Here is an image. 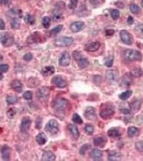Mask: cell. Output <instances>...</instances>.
<instances>
[{
    "mask_svg": "<svg viewBox=\"0 0 143 161\" xmlns=\"http://www.w3.org/2000/svg\"><path fill=\"white\" fill-rule=\"evenodd\" d=\"M56 156L51 151H46L43 153L41 160L44 161H53L55 160Z\"/></svg>",
    "mask_w": 143,
    "mask_h": 161,
    "instance_id": "23",
    "label": "cell"
},
{
    "mask_svg": "<svg viewBox=\"0 0 143 161\" xmlns=\"http://www.w3.org/2000/svg\"><path fill=\"white\" fill-rule=\"evenodd\" d=\"M119 36L122 41L126 45L132 44L133 39L132 36L127 30H123L120 32Z\"/></svg>",
    "mask_w": 143,
    "mask_h": 161,
    "instance_id": "10",
    "label": "cell"
},
{
    "mask_svg": "<svg viewBox=\"0 0 143 161\" xmlns=\"http://www.w3.org/2000/svg\"><path fill=\"white\" fill-rule=\"evenodd\" d=\"M124 58L130 61H141L143 55L140 52L136 49H128L124 53Z\"/></svg>",
    "mask_w": 143,
    "mask_h": 161,
    "instance_id": "3",
    "label": "cell"
},
{
    "mask_svg": "<svg viewBox=\"0 0 143 161\" xmlns=\"http://www.w3.org/2000/svg\"><path fill=\"white\" fill-rule=\"evenodd\" d=\"M51 90L47 86H41L36 91V96L41 102L46 101L50 95Z\"/></svg>",
    "mask_w": 143,
    "mask_h": 161,
    "instance_id": "5",
    "label": "cell"
},
{
    "mask_svg": "<svg viewBox=\"0 0 143 161\" xmlns=\"http://www.w3.org/2000/svg\"><path fill=\"white\" fill-rule=\"evenodd\" d=\"M115 113L113 106L110 104H102L100 111V116L103 120H108L112 118Z\"/></svg>",
    "mask_w": 143,
    "mask_h": 161,
    "instance_id": "1",
    "label": "cell"
},
{
    "mask_svg": "<svg viewBox=\"0 0 143 161\" xmlns=\"http://www.w3.org/2000/svg\"><path fill=\"white\" fill-rule=\"evenodd\" d=\"M43 123V119L41 117H38L36 120V128L37 130H40Z\"/></svg>",
    "mask_w": 143,
    "mask_h": 161,
    "instance_id": "48",
    "label": "cell"
},
{
    "mask_svg": "<svg viewBox=\"0 0 143 161\" xmlns=\"http://www.w3.org/2000/svg\"><path fill=\"white\" fill-rule=\"evenodd\" d=\"M78 3V0H71L70 3L68 5L69 8L71 9H74L77 7V5Z\"/></svg>",
    "mask_w": 143,
    "mask_h": 161,
    "instance_id": "49",
    "label": "cell"
},
{
    "mask_svg": "<svg viewBox=\"0 0 143 161\" xmlns=\"http://www.w3.org/2000/svg\"><path fill=\"white\" fill-rule=\"evenodd\" d=\"M16 114H17V110L15 107H11L7 111V116L10 119L13 118Z\"/></svg>",
    "mask_w": 143,
    "mask_h": 161,
    "instance_id": "37",
    "label": "cell"
},
{
    "mask_svg": "<svg viewBox=\"0 0 143 161\" xmlns=\"http://www.w3.org/2000/svg\"><path fill=\"white\" fill-rule=\"evenodd\" d=\"M38 79L36 78H32V79H29L28 81V87L30 88H34L37 86L38 85H39L38 83Z\"/></svg>",
    "mask_w": 143,
    "mask_h": 161,
    "instance_id": "42",
    "label": "cell"
},
{
    "mask_svg": "<svg viewBox=\"0 0 143 161\" xmlns=\"http://www.w3.org/2000/svg\"><path fill=\"white\" fill-rule=\"evenodd\" d=\"M62 28H63V25H61V24L59 25L58 26H57L56 27L53 28L50 32V37H55L59 32H60V31L62 30Z\"/></svg>",
    "mask_w": 143,
    "mask_h": 161,
    "instance_id": "32",
    "label": "cell"
},
{
    "mask_svg": "<svg viewBox=\"0 0 143 161\" xmlns=\"http://www.w3.org/2000/svg\"><path fill=\"white\" fill-rule=\"evenodd\" d=\"M74 40L71 37H61L55 40V45L58 47H67L73 44Z\"/></svg>",
    "mask_w": 143,
    "mask_h": 161,
    "instance_id": "8",
    "label": "cell"
},
{
    "mask_svg": "<svg viewBox=\"0 0 143 161\" xmlns=\"http://www.w3.org/2000/svg\"><path fill=\"white\" fill-rule=\"evenodd\" d=\"M43 37L39 32H34V33L31 34L27 38V43L28 44H34V43H39L43 41Z\"/></svg>",
    "mask_w": 143,
    "mask_h": 161,
    "instance_id": "13",
    "label": "cell"
},
{
    "mask_svg": "<svg viewBox=\"0 0 143 161\" xmlns=\"http://www.w3.org/2000/svg\"><path fill=\"white\" fill-rule=\"evenodd\" d=\"M121 159V154L118 151H112L108 155L109 161H120Z\"/></svg>",
    "mask_w": 143,
    "mask_h": 161,
    "instance_id": "27",
    "label": "cell"
},
{
    "mask_svg": "<svg viewBox=\"0 0 143 161\" xmlns=\"http://www.w3.org/2000/svg\"><path fill=\"white\" fill-rule=\"evenodd\" d=\"M113 63H114V57L109 56V57H108L106 59L104 65L107 67L110 68V67H112Z\"/></svg>",
    "mask_w": 143,
    "mask_h": 161,
    "instance_id": "46",
    "label": "cell"
},
{
    "mask_svg": "<svg viewBox=\"0 0 143 161\" xmlns=\"http://www.w3.org/2000/svg\"><path fill=\"white\" fill-rule=\"evenodd\" d=\"M51 18L50 17H45L43 18L42 20V24L44 28L45 29H48L50 26L51 25Z\"/></svg>",
    "mask_w": 143,
    "mask_h": 161,
    "instance_id": "38",
    "label": "cell"
},
{
    "mask_svg": "<svg viewBox=\"0 0 143 161\" xmlns=\"http://www.w3.org/2000/svg\"><path fill=\"white\" fill-rule=\"evenodd\" d=\"M83 114L87 119L90 121H94L97 119V115L96 113L95 110L92 106H89L87 107Z\"/></svg>",
    "mask_w": 143,
    "mask_h": 161,
    "instance_id": "12",
    "label": "cell"
},
{
    "mask_svg": "<svg viewBox=\"0 0 143 161\" xmlns=\"http://www.w3.org/2000/svg\"><path fill=\"white\" fill-rule=\"evenodd\" d=\"M70 62L71 56L67 52H64L59 59V65L63 67H66L69 65Z\"/></svg>",
    "mask_w": 143,
    "mask_h": 161,
    "instance_id": "16",
    "label": "cell"
},
{
    "mask_svg": "<svg viewBox=\"0 0 143 161\" xmlns=\"http://www.w3.org/2000/svg\"><path fill=\"white\" fill-rule=\"evenodd\" d=\"M3 78H4V75H3V74H2L1 72H0V81H1V80L3 79Z\"/></svg>",
    "mask_w": 143,
    "mask_h": 161,
    "instance_id": "60",
    "label": "cell"
},
{
    "mask_svg": "<svg viewBox=\"0 0 143 161\" xmlns=\"http://www.w3.org/2000/svg\"><path fill=\"white\" fill-rule=\"evenodd\" d=\"M10 25L11 28L14 30L19 29L20 28V21L17 18H13L10 22Z\"/></svg>",
    "mask_w": 143,
    "mask_h": 161,
    "instance_id": "33",
    "label": "cell"
},
{
    "mask_svg": "<svg viewBox=\"0 0 143 161\" xmlns=\"http://www.w3.org/2000/svg\"><path fill=\"white\" fill-rule=\"evenodd\" d=\"M72 120L74 123H77V124H79V125H81L83 123V121L82 119L81 118L77 113H74L73 114V117H72Z\"/></svg>",
    "mask_w": 143,
    "mask_h": 161,
    "instance_id": "40",
    "label": "cell"
},
{
    "mask_svg": "<svg viewBox=\"0 0 143 161\" xmlns=\"http://www.w3.org/2000/svg\"><path fill=\"white\" fill-rule=\"evenodd\" d=\"M108 135L109 137L113 139H119L121 137V133H120L119 130H117L116 128H110L108 131Z\"/></svg>",
    "mask_w": 143,
    "mask_h": 161,
    "instance_id": "28",
    "label": "cell"
},
{
    "mask_svg": "<svg viewBox=\"0 0 143 161\" xmlns=\"http://www.w3.org/2000/svg\"><path fill=\"white\" fill-rule=\"evenodd\" d=\"M68 101L64 98L59 97L55 99L52 103V107L57 112H64L66 109Z\"/></svg>",
    "mask_w": 143,
    "mask_h": 161,
    "instance_id": "2",
    "label": "cell"
},
{
    "mask_svg": "<svg viewBox=\"0 0 143 161\" xmlns=\"http://www.w3.org/2000/svg\"><path fill=\"white\" fill-rule=\"evenodd\" d=\"M85 130L86 132L89 135H92L94 132V128L92 125H87L85 127Z\"/></svg>",
    "mask_w": 143,
    "mask_h": 161,
    "instance_id": "47",
    "label": "cell"
},
{
    "mask_svg": "<svg viewBox=\"0 0 143 161\" xmlns=\"http://www.w3.org/2000/svg\"><path fill=\"white\" fill-rule=\"evenodd\" d=\"M101 46L100 43L98 41L92 42L86 45L85 49L86 51L94 52L98 51Z\"/></svg>",
    "mask_w": 143,
    "mask_h": 161,
    "instance_id": "18",
    "label": "cell"
},
{
    "mask_svg": "<svg viewBox=\"0 0 143 161\" xmlns=\"http://www.w3.org/2000/svg\"><path fill=\"white\" fill-rule=\"evenodd\" d=\"M23 98L25 100H29L32 99V93L30 91H27L23 94Z\"/></svg>",
    "mask_w": 143,
    "mask_h": 161,
    "instance_id": "50",
    "label": "cell"
},
{
    "mask_svg": "<svg viewBox=\"0 0 143 161\" xmlns=\"http://www.w3.org/2000/svg\"><path fill=\"white\" fill-rule=\"evenodd\" d=\"M72 55L81 68H85L88 65L89 62L87 59L84 57L80 52L76 51H73L72 53Z\"/></svg>",
    "mask_w": 143,
    "mask_h": 161,
    "instance_id": "4",
    "label": "cell"
},
{
    "mask_svg": "<svg viewBox=\"0 0 143 161\" xmlns=\"http://www.w3.org/2000/svg\"><path fill=\"white\" fill-rule=\"evenodd\" d=\"M31 125L30 118L27 116L22 118L20 123V129L22 132H27L29 130Z\"/></svg>",
    "mask_w": 143,
    "mask_h": 161,
    "instance_id": "14",
    "label": "cell"
},
{
    "mask_svg": "<svg viewBox=\"0 0 143 161\" xmlns=\"http://www.w3.org/2000/svg\"><path fill=\"white\" fill-rule=\"evenodd\" d=\"M105 0H90V3L93 6L97 7L104 3Z\"/></svg>",
    "mask_w": 143,
    "mask_h": 161,
    "instance_id": "45",
    "label": "cell"
},
{
    "mask_svg": "<svg viewBox=\"0 0 143 161\" xmlns=\"http://www.w3.org/2000/svg\"><path fill=\"white\" fill-rule=\"evenodd\" d=\"M63 19V16L62 13L60 10L59 9H55V10L53 11V21L56 22H59L61 21Z\"/></svg>",
    "mask_w": 143,
    "mask_h": 161,
    "instance_id": "30",
    "label": "cell"
},
{
    "mask_svg": "<svg viewBox=\"0 0 143 161\" xmlns=\"http://www.w3.org/2000/svg\"><path fill=\"white\" fill-rule=\"evenodd\" d=\"M142 6L143 7V0H142Z\"/></svg>",
    "mask_w": 143,
    "mask_h": 161,
    "instance_id": "61",
    "label": "cell"
},
{
    "mask_svg": "<svg viewBox=\"0 0 143 161\" xmlns=\"http://www.w3.org/2000/svg\"><path fill=\"white\" fill-rule=\"evenodd\" d=\"M0 41H1V43L4 47H10L14 44V36L10 32H4L1 35Z\"/></svg>",
    "mask_w": 143,
    "mask_h": 161,
    "instance_id": "6",
    "label": "cell"
},
{
    "mask_svg": "<svg viewBox=\"0 0 143 161\" xmlns=\"http://www.w3.org/2000/svg\"><path fill=\"white\" fill-rule=\"evenodd\" d=\"M110 14H111V16L114 20H118L120 16V12L117 9H113L111 11Z\"/></svg>",
    "mask_w": 143,
    "mask_h": 161,
    "instance_id": "44",
    "label": "cell"
},
{
    "mask_svg": "<svg viewBox=\"0 0 143 161\" xmlns=\"http://www.w3.org/2000/svg\"><path fill=\"white\" fill-rule=\"evenodd\" d=\"M9 68V66L7 64H3L0 65V72L5 73L7 72Z\"/></svg>",
    "mask_w": 143,
    "mask_h": 161,
    "instance_id": "52",
    "label": "cell"
},
{
    "mask_svg": "<svg viewBox=\"0 0 143 161\" xmlns=\"http://www.w3.org/2000/svg\"><path fill=\"white\" fill-rule=\"evenodd\" d=\"M55 72V67L52 66H46L42 69L41 73L44 76H50L54 74Z\"/></svg>",
    "mask_w": 143,
    "mask_h": 161,
    "instance_id": "24",
    "label": "cell"
},
{
    "mask_svg": "<svg viewBox=\"0 0 143 161\" xmlns=\"http://www.w3.org/2000/svg\"><path fill=\"white\" fill-rule=\"evenodd\" d=\"M25 21L27 23H29V24H34V18L33 17H32L31 15H27L26 16V17H25Z\"/></svg>",
    "mask_w": 143,
    "mask_h": 161,
    "instance_id": "51",
    "label": "cell"
},
{
    "mask_svg": "<svg viewBox=\"0 0 143 161\" xmlns=\"http://www.w3.org/2000/svg\"><path fill=\"white\" fill-rule=\"evenodd\" d=\"M51 83L58 88H64L67 86V83L64 79L59 75L54 76L51 79Z\"/></svg>",
    "mask_w": 143,
    "mask_h": 161,
    "instance_id": "11",
    "label": "cell"
},
{
    "mask_svg": "<svg viewBox=\"0 0 143 161\" xmlns=\"http://www.w3.org/2000/svg\"><path fill=\"white\" fill-rule=\"evenodd\" d=\"M138 28L139 30L142 31L143 33V24H140L139 25H138Z\"/></svg>",
    "mask_w": 143,
    "mask_h": 161,
    "instance_id": "59",
    "label": "cell"
},
{
    "mask_svg": "<svg viewBox=\"0 0 143 161\" xmlns=\"http://www.w3.org/2000/svg\"><path fill=\"white\" fill-rule=\"evenodd\" d=\"M142 101H140V100H136L133 102L131 107L132 108L133 110L134 111H138V110H140L141 106H142Z\"/></svg>",
    "mask_w": 143,
    "mask_h": 161,
    "instance_id": "36",
    "label": "cell"
},
{
    "mask_svg": "<svg viewBox=\"0 0 143 161\" xmlns=\"http://www.w3.org/2000/svg\"><path fill=\"white\" fill-rule=\"evenodd\" d=\"M6 28V25L5 23L4 22V20L1 19L0 20V30H4Z\"/></svg>",
    "mask_w": 143,
    "mask_h": 161,
    "instance_id": "57",
    "label": "cell"
},
{
    "mask_svg": "<svg viewBox=\"0 0 143 161\" xmlns=\"http://www.w3.org/2000/svg\"><path fill=\"white\" fill-rule=\"evenodd\" d=\"M132 94V91L131 90H127L123 93H121L119 95V98L123 101H125L126 100L129 98Z\"/></svg>",
    "mask_w": 143,
    "mask_h": 161,
    "instance_id": "34",
    "label": "cell"
},
{
    "mask_svg": "<svg viewBox=\"0 0 143 161\" xmlns=\"http://www.w3.org/2000/svg\"><path fill=\"white\" fill-rule=\"evenodd\" d=\"M1 153L2 158L4 161L10 160L11 149L8 146L4 145V146H2L1 148Z\"/></svg>",
    "mask_w": 143,
    "mask_h": 161,
    "instance_id": "15",
    "label": "cell"
},
{
    "mask_svg": "<svg viewBox=\"0 0 143 161\" xmlns=\"http://www.w3.org/2000/svg\"><path fill=\"white\" fill-rule=\"evenodd\" d=\"M17 100L18 99L16 96H12V95H9L7 96L6 98L7 103L9 105H12L17 103Z\"/></svg>",
    "mask_w": 143,
    "mask_h": 161,
    "instance_id": "39",
    "label": "cell"
},
{
    "mask_svg": "<svg viewBox=\"0 0 143 161\" xmlns=\"http://www.w3.org/2000/svg\"><path fill=\"white\" fill-rule=\"evenodd\" d=\"M142 69L140 68H137L133 69V70H132V72H130L131 75H132V76H134V77H140V76L142 75Z\"/></svg>",
    "mask_w": 143,
    "mask_h": 161,
    "instance_id": "43",
    "label": "cell"
},
{
    "mask_svg": "<svg viewBox=\"0 0 143 161\" xmlns=\"http://www.w3.org/2000/svg\"><path fill=\"white\" fill-rule=\"evenodd\" d=\"M130 10L133 14H138L141 11V9L138 5L135 4H132L130 6Z\"/></svg>",
    "mask_w": 143,
    "mask_h": 161,
    "instance_id": "35",
    "label": "cell"
},
{
    "mask_svg": "<svg viewBox=\"0 0 143 161\" xmlns=\"http://www.w3.org/2000/svg\"><path fill=\"white\" fill-rule=\"evenodd\" d=\"M115 33V31L112 29H108V30H106L105 31V34H106V36H112Z\"/></svg>",
    "mask_w": 143,
    "mask_h": 161,
    "instance_id": "56",
    "label": "cell"
},
{
    "mask_svg": "<svg viewBox=\"0 0 143 161\" xmlns=\"http://www.w3.org/2000/svg\"><path fill=\"white\" fill-rule=\"evenodd\" d=\"M85 28V24L82 22H75L73 23L70 26V29L72 32L76 33L81 31Z\"/></svg>",
    "mask_w": 143,
    "mask_h": 161,
    "instance_id": "17",
    "label": "cell"
},
{
    "mask_svg": "<svg viewBox=\"0 0 143 161\" xmlns=\"http://www.w3.org/2000/svg\"><path fill=\"white\" fill-rule=\"evenodd\" d=\"M45 130L46 132L50 135H55L59 132V123L55 119H51L46 123Z\"/></svg>",
    "mask_w": 143,
    "mask_h": 161,
    "instance_id": "7",
    "label": "cell"
},
{
    "mask_svg": "<svg viewBox=\"0 0 143 161\" xmlns=\"http://www.w3.org/2000/svg\"><path fill=\"white\" fill-rule=\"evenodd\" d=\"M106 78L109 82L114 83L117 82L118 81L119 74L116 70L110 69L107 71Z\"/></svg>",
    "mask_w": 143,
    "mask_h": 161,
    "instance_id": "9",
    "label": "cell"
},
{
    "mask_svg": "<svg viewBox=\"0 0 143 161\" xmlns=\"http://www.w3.org/2000/svg\"><path fill=\"white\" fill-rule=\"evenodd\" d=\"M33 58V55L31 53H27L23 56V59L26 61H30Z\"/></svg>",
    "mask_w": 143,
    "mask_h": 161,
    "instance_id": "55",
    "label": "cell"
},
{
    "mask_svg": "<svg viewBox=\"0 0 143 161\" xmlns=\"http://www.w3.org/2000/svg\"><path fill=\"white\" fill-rule=\"evenodd\" d=\"M136 148L139 151H143V141H138L136 143Z\"/></svg>",
    "mask_w": 143,
    "mask_h": 161,
    "instance_id": "53",
    "label": "cell"
},
{
    "mask_svg": "<svg viewBox=\"0 0 143 161\" xmlns=\"http://www.w3.org/2000/svg\"><path fill=\"white\" fill-rule=\"evenodd\" d=\"M139 130L138 128L134 126L130 127L128 130V135L130 137H132L137 135L139 134Z\"/></svg>",
    "mask_w": 143,
    "mask_h": 161,
    "instance_id": "31",
    "label": "cell"
},
{
    "mask_svg": "<svg viewBox=\"0 0 143 161\" xmlns=\"http://www.w3.org/2000/svg\"><path fill=\"white\" fill-rule=\"evenodd\" d=\"M103 155L102 151L97 149H94L90 153V156L94 160L96 161L100 160Z\"/></svg>",
    "mask_w": 143,
    "mask_h": 161,
    "instance_id": "25",
    "label": "cell"
},
{
    "mask_svg": "<svg viewBox=\"0 0 143 161\" xmlns=\"http://www.w3.org/2000/svg\"><path fill=\"white\" fill-rule=\"evenodd\" d=\"M11 89L17 93H21L23 91V84L18 79H14L10 84Z\"/></svg>",
    "mask_w": 143,
    "mask_h": 161,
    "instance_id": "20",
    "label": "cell"
},
{
    "mask_svg": "<svg viewBox=\"0 0 143 161\" xmlns=\"http://www.w3.org/2000/svg\"><path fill=\"white\" fill-rule=\"evenodd\" d=\"M131 105L129 102H123L119 105V110L121 113L124 114H128L130 113L131 111Z\"/></svg>",
    "mask_w": 143,
    "mask_h": 161,
    "instance_id": "22",
    "label": "cell"
},
{
    "mask_svg": "<svg viewBox=\"0 0 143 161\" xmlns=\"http://www.w3.org/2000/svg\"><path fill=\"white\" fill-rule=\"evenodd\" d=\"M107 142V139L103 136H99L95 137L94 139V144L95 146L97 147L101 148L104 147Z\"/></svg>",
    "mask_w": 143,
    "mask_h": 161,
    "instance_id": "19",
    "label": "cell"
},
{
    "mask_svg": "<svg viewBox=\"0 0 143 161\" xmlns=\"http://www.w3.org/2000/svg\"><path fill=\"white\" fill-rule=\"evenodd\" d=\"M134 22V19L132 16H129L128 20H127V23L129 25H132Z\"/></svg>",
    "mask_w": 143,
    "mask_h": 161,
    "instance_id": "58",
    "label": "cell"
},
{
    "mask_svg": "<svg viewBox=\"0 0 143 161\" xmlns=\"http://www.w3.org/2000/svg\"><path fill=\"white\" fill-rule=\"evenodd\" d=\"M131 76L132 75H131V74H126L123 76L122 80L123 86H124L125 87H129L131 86V83L132 82Z\"/></svg>",
    "mask_w": 143,
    "mask_h": 161,
    "instance_id": "29",
    "label": "cell"
},
{
    "mask_svg": "<svg viewBox=\"0 0 143 161\" xmlns=\"http://www.w3.org/2000/svg\"><path fill=\"white\" fill-rule=\"evenodd\" d=\"M68 130L71 133L72 137H74L75 140H77L79 137L80 133L78 127L75 125L73 124H69L68 125Z\"/></svg>",
    "mask_w": 143,
    "mask_h": 161,
    "instance_id": "21",
    "label": "cell"
},
{
    "mask_svg": "<svg viewBox=\"0 0 143 161\" xmlns=\"http://www.w3.org/2000/svg\"><path fill=\"white\" fill-rule=\"evenodd\" d=\"M90 147H91V145L89 144H83L80 149V151H79L80 154L82 155H84L85 154L86 151L89 150Z\"/></svg>",
    "mask_w": 143,
    "mask_h": 161,
    "instance_id": "41",
    "label": "cell"
},
{
    "mask_svg": "<svg viewBox=\"0 0 143 161\" xmlns=\"http://www.w3.org/2000/svg\"><path fill=\"white\" fill-rule=\"evenodd\" d=\"M36 140L38 144L42 146L45 144L47 142L48 139L46 137V135L44 133L41 132L38 134L36 137Z\"/></svg>",
    "mask_w": 143,
    "mask_h": 161,
    "instance_id": "26",
    "label": "cell"
},
{
    "mask_svg": "<svg viewBox=\"0 0 143 161\" xmlns=\"http://www.w3.org/2000/svg\"><path fill=\"white\" fill-rule=\"evenodd\" d=\"M11 2V0H0V5L2 6H9Z\"/></svg>",
    "mask_w": 143,
    "mask_h": 161,
    "instance_id": "54",
    "label": "cell"
}]
</instances>
